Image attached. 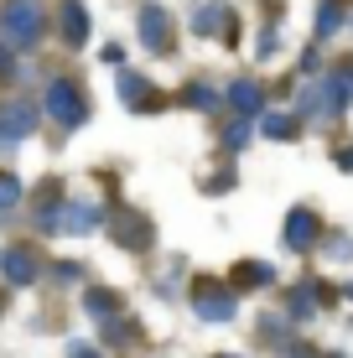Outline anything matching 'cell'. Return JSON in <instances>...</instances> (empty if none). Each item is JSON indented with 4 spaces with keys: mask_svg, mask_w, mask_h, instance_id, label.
I'll return each instance as SVG.
<instances>
[{
    "mask_svg": "<svg viewBox=\"0 0 353 358\" xmlns=\"http://www.w3.org/2000/svg\"><path fill=\"white\" fill-rule=\"evenodd\" d=\"M338 162H343V171H353V151H343V156H338Z\"/></svg>",
    "mask_w": 353,
    "mask_h": 358,
    "instance_id": "cell-17",
    "label": "cell"
},
{
    "mask_svg": "<svg viewBox=\"0 0 353 358\" xmlns=\"http://www.w3.org/2000/svg\"><path fill=\"white\" fill-rule=\"evenodd\" d=\"M0 73H10V57H6V52H0Z\"/></svg>",
    "mask_w": 353,
    "mask_h": 358,
    "instance_id": "cell-18",
    "label": "cell"
},
{
    "mask_svg": "<svg viewBox=\"0 0 353 358\" xmlns=\"http://www.w3.org/2000/svg\"><path fill=\"white\" fill-rule=\"evenodd\" d=\"M291 312H296V322H307V317H312V291L291 296Z\"/></svg>",
    "mask_w": 353,
    "mask_h": 358,
    "instance_id": "cell-14",
    "label": "cell"
},
{
    "mask_svg": "<svg viewBox=\"0 0 353 358\" xmlns=\"http://www.w3.org/2000/svg\"><path fill=\"white\" fill-rule=\"evenodd\" d=\"M120 94H125L130 104H151V83H145L141 73H125V78H120Z\"/></svg>",
    "mask_w": 353,
    "mask_h": 358,
    "instance_id": "cell-10",
    "label": "cell"
},
{
    "mask_svg": "<svg viewBox=\"0 0 353 358\" xmlns=\"http://www.w3.org/2000/svg\"><path fill=\"white\" fill-rule=\"evenodd\" d=\"M141 42L151 52H166V10L161 6H145L141 10Z\"/></svg>",
    "mask_w": 353,
    "mask_h": 358,
    "instance_id": "cell-5",
    "label": "cell"
},
{
    "mask_svg": "<svg viewBox=\"0 0 353 358\" xmlns=\"http://www.w3.org/2000/svg\"><path fill=\"white\" fill-rule=\"evenodd\" d=\"M260 130L281 141V135H296V120H286V115H271V120H260Z\"/></svg>",
    "mask_w": 353,
    "mask_h": 358,
    "instance_id": "cell-12",
    "label": "cell"
},
{
    "mask_svg": "<svg viewBox=\"0 0 353 358\" xmlns=\"http://www.w3.org/2000/svg\"><path fill=\"white\" fill-rule=\"evenodd\" d=\"M16 177H0V208H10V203H16Z\"/></svg>",
    "mask_w": 353,
    "mask_h": 358,
    "instance_id": "cell-15",
    "label": "cell"
},
{
    "mask_svg": "<svg viewBox=\"0 0 353 358\" xmlns=\"http://www.w3.org/2000/svg\"><path fill=\"white\" fill-rule=\"evenodd\" d=\"M312 239H317V218H312L307 208H301V213H291V218H286V244H291V250H307Z\"/></svg>",
    "mask_w": 353,
    "mask_h": 358,
    "instance_id": "cell-7",
    "label": "cell"
},
{
    "mask_svg": "<svg viewBox=\"0 0 353 358\" xmlns=\"http://www.w3.org/2000/svg\"><path fill=\"white\" fill-rule=\"evenodd\" d=\"M36 36H42V10H36L31 0H10V6L0 10V42L31 47Z\"/></svg>",
    "mask_w": 353,
    "mask_h": 358,
    "instance_id": "cell-1",
    "label": "cell"
},
{
    "mask_svg": "<svg viewBox=\"0 0 353 358\" xmlns=\"http://www.w3.org/2000/svg\"><path fill=\"white\" fill-rule=\"evenodd\" d=\"M31 125H36V109L31 104L0 109V141H21V135H31Z\"/></svg>",
    "mask_w": 353,
    "mask_h": 358,
    "instance_id": "cell-4",
    "label": "cell"
},
{
    "mask_svg": "<svg viewBox=\"0 0 353 358\" xmlns=\"http://www.w3.org/2000/svg\"><path fill=\"white\" fill-rule=\"evenodd\" d=\"M229 99H234L239 115H254V109H260V89H254L250 78H245V83H234V89H229Z\"/></svg>",
    "mask_w": 353,
    "mask_h": 358,
    "instance_id": "cell-9",
    "label": "cell"
},
{
    "mask_svg": "<svg viewBox=\"0 0 353 358\" xmlns=\"http://www.w3.org/2000/svg\"><path fill=\"white\" fill-rule=\"evenodd\" d=\"M68 358H99V348H89V343H73Z\"/></svg>",
    "mask_w": 353,
    "mask_h": 358,
    "instance_id": "cell-16",
    "label": "cell"
},
{
    "mask_svg": "<svg viewBox=\"0 0 353 358\" xmlns=\"http://www.w3.org/2000/svg\"><path fill=\"white\" fill-rule=\"evenodd\" d=\"M63 36L68 42H83V6L78 0H68V10H63Z\"/></svg>",
    "mask_w": 353,
    "mask_h": 358,
    "instance_id": "cell-11",
    "label": "cell"
},
{
    "mask_svg": "<svg viewBox=\"0 0 353 358\" xmlns=\"http://www.w3.org/2000/svg\"><path fill=\"white\" fill-rule=\"evenodd\" d=\"M198 317L203 322H229L234 317V296L224 286H198Z\"/></svg>",
    "mask_w": 353,
    "mask_h": 358,
    "instance_id": "cell-3",
    "label": "cell"
},
{
    "mask_svg": "<svg viewBox=\"0 0 353 358\" xmlns=\"http://www.w3.org/2000/svg\"><path fill=\"white\" fill-rule=\"evenodd\" d=\"M47 109H52V120H63V125H78L89 104H83V94L73 89L68 78H52L47 83Z\"/></svg>",
    "mask_w": 353,
    "mask_h": 358,
    "instance_id": "cell-2",
    "label": "cell"
},
{
    "mask_svg": "<svg viewBox=\"0 0 353 358\" xmlns=\"http://www.w3.org/2000/svg\"><path fill=\"white\" fill-rule=\"evenodd\" d=\"M317 21H322V27H317V31H322V36H333L338 27H343V10H338V6H333V0H327V6H322V16H317Z\"/></svg>",
    "mask_w": 353,
    "mask_h": 358,
    "instance_id": "cell-13",
    "label": "cell"
},
{
    "mask_svg": "<svg viewBox=\"0 0 353 358\" xmlns=\"http://www.w3.org/2000/svg\"><path fill=\"white\" fill-rule=\"evenodd\" d=\"M94 224H99V208H94V203H73L68 213L57 218V229H63V234H89Z\"/></svg>",
    "mask_w": 353,
    "mask_h": 358,
    "instance_id": "cell-8",
    "label": "cell"
},
{
    "mask_svg": "<svg viewBox=\"0 0 353 358\" xmlns=\"http://www.w3.org/2000/svg\"><path fill=\"white\" fill-rule=\"evenodd\" d=\"M0 270H6L16 286H27V280H36V255L31 250H0Z\"/></svg>",
    "mask_w": 353,
    "mask_h": 358,
    "instance_id": "cell-6",
    "label": "cell"
}]
</instances>
